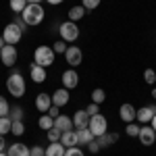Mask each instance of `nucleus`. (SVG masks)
Segmentation results:
<instances>
[{
	"label": "nucleus",
	"mask_w": 156,
	"mask_h": 156,
	"mask_svg": "<svg viewBox=\"0 0 156 156\" xmlns=\"http://www.w3.org/2000/svg\"><path fill=\"white\" fill-rule=\"evenodd\" d=\"M54 127L60 129V131H71L73 129V119H69L67 115H58L54 119Z\"/></svg>",
	"instance_id": "a211bd4d"
},
{
	"label": "nucleus",
	"mask_w": 156,
	"mask_h": 156,
	"mask_svg": "<svg viewBox=\"0 0 156 156\" xmlns=\"http://www.w3.org/2000/svg\"><path fill=\"white\" fill-rule=\"evenodd\" d=\"M9 112H11V104L6 102L4 96H0V117H9Z\"/></svg>",
	"instance_id": "c756f323"
},
{
	"label": "nucleus",
	"mask_w": 156,
	"mask_h": 156,
	"mask_svg": "<svg viewBox=\"0 0 156 156\" xmlns=\"http://www.w3.org/2000/svg\"><path fill=\"white\" fill-rule=\"evenodd\" d=\"M106 100V94H104V90L102 87H96L94 92H92V102H96V104H102Z\"/></svg>",
	"instance_id": "bb28decb"
},
{
	"label": "nucleus",
	"mask_w": 156,
	"mask_h": 156,
	"mask_svg": "<svg viewBox=\"0 0 156 156\" xmlns=\"http://www.w3.org/2000/svg\"><path fill=\"white\" fill-rule=\"evenodd\" d=\"M90 131L94 133V137H100V135H104L106 133V129H108V121H106V117L104 115H94V117H90Z\"/></svg>",
	"instance_id": "20e7f679"
},
{
	"label": "nucleus",
	"mask_w": 156,
	"mask_h": 156,
	"mask_svg": "<svg viewBox=\"0 0 156 156\" xmlns=\"http://www.w3.org/2000/svg\"><path fill=\"white\" fill-rule=\"evenodd\" d=\"M48 115L52 117V119H56V117H58V106H54V104H52V106L48 108Z\"/></svg>",
	"instance_id": "ea45409f"
},
{
	"label": "nucleus",
	"mask_w": 156,
	"mask_h": 156,
	"mask_svg": "<svg viewBox=\"0 0 156 156\" xmlns=\"http://www.w3.org/2000/svg\"><path fill=\"white\" fill-rule=\"evenodd\" d=\"M29 75H31V79H34L36 83H42V81H46V67H40L37 62H31Z\"/></svg>",
	"instance_id": "ddd939ff"
},
{
	"label": "nucleus",
	"mask_w": 156,
	"mask_h": 156,
	"mask_svg": "<svg viewBox=\"0 0 156 156\" xmlns=\"http://www.w3.org/2000/svg\"><path fill=\"white\" fill-rule=\"evenodd\" d=\"M6 90H9V94L15 98H23L25 96V90H27V85H25V79L23 75L19 71H12L9 75V79H6Z\"/></svg>",
	"instance_id": "f257e3e1"
},
{
	"label": "nucleus",
	"mask_w": 156,
	"mask_h": 156,
	"mask_svg": "<svg viewBox=\"0 0 156 156\" xmlns=\"http://www.w3.org/2000/svg\"><path fill=\"white\" fill-rule=\"evenodd\" d=\"M154 115H156V106H142L137 110V119H140L142 125L150 123V121L154 119Z\"/></svg>",
	"instance_id": "2eb2a0df"
},
{
	"label": "nucleus",
	"mask_w": 156,
	"mask_h": 156,
	"mask_svg": "<svg viewBox=\"0 0 156 156\" xmlns=\"http://www.w3.org/2000/svg\"><path fill=\"white\" fill-rule=\"evenodd\" d=\"M46 2H48V4H52V6H56V4H62L65 0H46Z\"/></svg>",
	"instance_id": "79ce46f5"
},
{
	"label": "nucleus",
	"mask_w": 156,
	"mask_h": 156,
	"mask_svg": "<svg viewBox=\"0 0 156 156\" xmlns=\"http://www.w3.org/2000/svg\"><path fill=\"white\" fill-rule=\"evenodd\" d=\"M58 31H60V37L65 42H75L79 37V27L75 25V21H65V23L58 25Z\"/></svg>",
	"instance_id": "39448f33"
},
{
	"label": "nucleus",
	"mask_w": 156,
	"mask_h": 156,
	"mask_svg": "<svg viewBox=\"0 0 156 156\" xmlns=\"http://www.w3.org/2000/svg\"><path fill=\"white\" fill-rule=\"evenodd\" d=\"M67 148L60 144V142H50V146L46 148V156H65Z\"/></svg>",
	"instance_id": "aec40b11"
},
{
	"label": "nucleus",
	"mask_w": 156,
	"mask_h": 156,
	"mask_svg": "<svg viewBox=\"0 0 156 156\" xmlns=\"http://www.w3.org/2000/svg\"><path fill=\"white\" fill-rule=\"evenodd\" d=\"M150 123H152V129H154V131H156V115H154V119L150 121Z\"/></svg>",
	"instance_id": "c03bdc74"
},
{
	"label": "nucleus",
	"mask_w": 156,
	"mask_h": 156,
	"mask_svg": "<svg viewBox=\"0 0 156 156\" xmlns=\"http://www.w3.org/2000/svg\"><path fill=\"white\" fill-rule=\"evenodd\" d=\"M81 6L85 11H94V9L100 6V0H81Z\"/></svg>",
	"instance_id": "72a5a7b5"
},
{
	"label": "nucleus",
	"mask_w": 156,
	"mask_h": 156,
	"mask_svg": "<svg viewBox=\"0 0 156 156\" xmlns=\"http://www.w3.org/2000/svg\"><path fill=\"white\" fill-rule=\"evenodd\" d=\"M21 17H23L25 25H40L42 21H44L46 12H44V9H42V4H27L25 11L21 12Z\"/></svg>",
	"instance_id": "f03ea898"
},
{
	"label": "nucleus",
	"mask_w": 156,
	"mask_h": 156,
	"mask_svg": "<svg viewBox=\"0 0 156 156\" xmlns=\"http://www.w3.org/2000/svg\"><path fill=\"white\" fill-rule=\"evenodd\" d=\"M67 102H69V90H67V87H60V90H56V92L52 94V104H54V106L60 108V106H65Z\"/></svg>",
	"instance_id": "4468645a"
},
{
	"label": "nucleus",
	"mask_w": 156,
	"mask_h": 156,
	"mask_svg": "<svg viewBox=\"0 0 156 156\" xmlns=\"http://www.w3.org/2000/svg\"><path fill=\"white\" fill-rule=\"evenodd\" d=\"M67 48H69V46H67V42H65V40H58V42L52 46L54 54H65V52H67Z\"/></svg>",
	"instance_id": "2f4dec72"
},
{
	"label": "nucleus",
	"mask_w": 156,
	"mask_h": 156,
	"mask_svg": "<svg viewBox=\"0 0 156 156\" xmlns=\"http://www.w3.org/2000/svg\"><path fill=\"white\" fill-rule=\"evenodd\" d=\"M77 83H79V75H77L75 69H67L62 73V87L73 90V87H77Z\"/></svg>",
	"instance_id": "9b49d317"
},
{
	"label": "nucleus",
	"mask_w": 156,
	"mask_h": 156,
	"mask_svg": "<svg viewBox=\"0 0 156 156\" xmlns=\"http://www.w3.org/2000/svg\"><path fill=\"white\" fill-rule=\"evenodd\" d=\"M0 156H9V154H6V152H0Z\"/></svg>",
	"instance_id": "de8ad7c7"
},
{
	"label": "nucleus",
	"mask_w": 156,
	"mask_h": 156,
	"mask_svg": "<svg viewBox=\"0 0 156 156\" xmlns=\"http://www.w3.org/2000/svg\"><path fill=\"white\" fill-rule=\"evenodd\" d=\"M27 2H29V4H40L42 0H27Z\"/></svg>",
	"instance_id": "a18cd8bd"
},
{
	"label": "nucleus",
	"mask_w": 156,
	"mask_h": 156,
	"mask_svg": "<svg viewBox=\"0 0 156 156\" xmlns=\"http://www.w3.org/2000/svg\"><path fill=\"white\" fill-rule=\"evenodd\" d=\"M11 133H12V135H23V133H25V125H23V121H12Z\"/></svg>",
	"instance_id": "c85d7f7f"
},
{
	"label": "nucleus",
	"mask_w": 156,
	"mask_h": 156,
	"mask_svg": "<svg viewBox=\"0 0 156 156\" xmlns=\"http://www.w3.org/2000/svg\"><path fill=\"white\" fill-rule=\"evenodd\" d=\"M60 144L65 148H75L79 146V140H77V131H62V137H60Z\"/></svg>",
	"instance_id": "dca6fc26"
},
{
	"label": "nucleus",
	"mask_w": 156,
	"mask_h": 156,
	"mask_svg": "<svg viewBox=\"0 0 156 156\" xmlns=\"http://www.w3.org/2000/svg\"><path fill=\"white\" fill-rule=\"evenodd\" d=\"M85 110H87V115H90V117H94V115H98V112H100V104L92 102V104H90V106L85 108Z\"/></svg>",
	"instance_id": "c9c22d12"
},
{
	"label": "nucleus",
	"mask_w": 156,
	"mask_h": 156,
	"mask_svg": "<svg viewBox=\"0 0 156 156\" xmlns=\"http://www.w3.org/2000/svg\"><path fill=\"white\" fill-rule=\"evenodd\" d=\"M83 15H85V9L81 4H79V6H71V9H69V21H79Z\"/></svg>",
	"instance_id": "5701e85b"
},
{
	"label": "nucleus",
	"mask_w": 156,
	"mask_h": 156,
	"mask_svg": "<svg viewBox=\"0 0 156 156\" xmlns=\"http://www.w3.org/2000/svg\"><path fill=\"white\" fill-rule=\"evenodd\" d=\"M77 131V140H79V146H87L92 140H94V133L90 131V127L85 129H75Z\"/></svg>",
	"instance_id": "4be33fe9"
},
{
	"label": "nucleus",
	"mask_w": 156,
	"mask_h": 156,
	"mask_svg": "<svg viewBox=\"0 0 156 156\" xmlns=\"http://www.w3.org/2000/svg\"><path fill=\"white\" fill-rule=\"evenodd\" d=\"M48 140L50 142H60V137H62V131L60 129H56V127H52V129H48Z\"/></svg>",
	"instance_id": "7c9ffc66"
},
{
	"label": "nucleus",
	"mask_w": 156,
	"mask_h": 156,
	"mask_svg": "<svg viewBox=\"0 0 156 156\" xmlns=\"http://www.w3.org/2000/svg\"><path fill=\"white\" fill-rule=\"evenodd\" d=\"M144 79L148 81V83H154V81H156V73H154V69H146V71H144Z\"/></svg>",
	"instance_id": "f704fd0d"
},
{
	"label": "nucleus",
	"mask_w": 156,
	"mask_h": 156,
	"mask_svg": "<svg viewBox=\"0 0 156 156\" xmlns=\"http://www.w3.org/2000/svg\"><path fill=\"white\" fill-rule=\"evenodd\" d=\"M98 144H100V148H108V146H112L117 140H119V133H104V135H100V137H96Z\"/></svg>",
	"instance_id": "412c9836"
},
{
	"label": "nucleus",
	"mask_w": 156,
	"mask_h": 156,
	"mask_svg": "<svg viewBox=\"0 0 156 156\" xmlns=\"http://www.w3.org/2000/svg\"><path fill=\"white\" fill-rule=\"evenodd\" d=\"M4 46H6V42H4V37H2V36H0V50H2V48H4Z\"/></svg>",
	"instance_id": "37998d69"
},
{
	"label": "nucleus",
	"mask_w": 156,
	"mask_h": 156,
	"mask_svg": "<svg viewBox=\"0 0 156 156\" xmlns=\"http://www.w3.org/2000/svg\"><path fill=\"white\" fill-rule=\"evenodd\" d=\"M21 36H23V29H21V27H19L17 23H9L6 27H4V31H2V37H4V42H6V44H11V46L19 44Z\"/></svg>",
	"instance_id": "423d86ee"
},
{
	"label": "nucleus",
	"mask_w": 156,
	"mask_h": 156,
	"mask_svg": "<svg viewBox=\"0 0 156 156\" xmlns=\"http://www.w3.org/2000/svg\"><path fill=\"white\" fill-rule=\"evenodd\" d=\"M17 48L11 46V44H6L4 48L0 50V60H2V65L4 67H15V62H17Z\"/></svg>",
	"instance_id": "0eeeda50"
},
{
	"label": "nucleus",
	"mask_w": 156,
	"mask_h": 156,
	"mask_svg": "<svg viewBox=\"0 0 156 156\" xmlns=\"http://www.w3.org/2000/svg\"><path fill=\"white\" fill-rule=\"evenodd\" d=\"M87 150H90L92 154H98V152H100V144H98V140H92V142L87 144Z\"/></svg>",
	"instance_id": "e433bc0d"
},
{
	"label": "nucleus",
	"mask_w": 156,
	"mask_h": 156,
	"mask_svg": "<svg viewBox=\"0 0 156 156\" xmlns=\"http://www.w3.org/2000/svg\"><path fill=\"white\" fill-rule=\"evenodd\" d=\"M4 148H6V142H4V135H0V152H4Z\"/></svg>",
	"instance_id": "a19ab883"
},
{
	"label": "nucleus",
	"mask_w": 156,
	"mask_h": 156,
	"mask_svg": "<svg viewBox=\"0 0 156 156\" xmlns=\"http://www.w3.org/2000/svg\"><path fill=\"white\" fill-rule=\"evenodd\" d=\"M37 125H40V129H46V131H48V129H52V127H54V119H52L48 112H46V115H42V117H40Z\"/></svg>",
	"instance_id": "b1692460"
},
{
	"label": "nucleus",
	"mask_w": 156,
	"mask_h": 156,
	"mask_svg": "<svg viewBox=\"0 0 156 156\" xmlns=\"http://www.w3.org/2000/svg\"><path fill=\"white\" fill-rule=\"evenodd\" d=\"M65 60H67V65H71V69H75V67L81 65V60H83V52L77 48V46H69L67 52H65Z\"/></svg>",
	"instance_id": "6e6552de"
},
{
	"label": "nucleus",
	"mask_w": 156,
	"mask_h": 156,
	"mask_svg": "<svg viewBox=\"0 0 156 156\" xmlns=\"http://www.w3.org/2000/svg\"><path fill=\"white\" fill-rule=\"evenodd\" d=\"M11 127H12L11 117H0V135H6V133H11Z\"/></svg>",
	"instance_id": "a878e982"
},
{
	"label": "nucleus",
	"mask_w": 156,
	"mask_h": 156,
	"mask_svg": "<svg viewBox=\"0 0 156 156\" xmlns=\"http://www.w3.org/2000/svg\"><path fill=\"white\" fill-rule=\"evenodd\" d=\"M50 106H52V96H48V94H37L36 96V108L40 112H48Z\"/></svg>",
	"instance_id": "f3484780"
},
{
	"label": "nucleus",
	"mask_w": 156,
	"mask_h": 156,
	"mask_svg": "<svg viewBox=\"0 0 156 156\" xmlns=\"http://www.w3.org/2000/svg\"><path fill=\"white\" fill-rule=\"evenodd\" d=\"M34 62H37L40 67H50L54 62V50H52V46H40V48H36Z\"/></svg>",
	"instance_id": "7ed1b4c3"
},
{
	"label": "nucleus",
	"mask_w": 156,
	"mask_h": 156,
	"mask_svg": "<svg viewBox=\"0 0 156 156\" xmlns=\"http://www.w3.org/2000/svg\"><path fill=\"white\" fill-rule=\"evenodd\" d=\"M27 4H29L27 0H11V2H9L11 11H12V12H17V15H21V12L25 11V6H27Z\"/></svg>",
	"instance_id": "393cba45"
},
{
	"label": "nucleus",
	"mask_w": 156,
	"mask_h": 156,
	"mask_svg": "<svg viewBox=\"0 0 156 156\" xmlns=\"http://www.w3.org/2000/svg\"><path fill=\"white\" fill-rule=\"evenodd\" d=\"M125 131H127L129 137H137V135H140V125H135V123H127V129H125Z\"/></svg>",
	"instance_id": "473e14b6"
},
{
	"label": "nucleus",
	"mask_w": 156,
	"mask_h": 156,
	"mask_svg": "<svg viewBox=\"0 0 156 156\" xmlns=\"http://www.w3.org/2000/svg\"><path fill=\"white\" fill-rule=\"evenodd\" d=\"M29 156H46V150H44V148H40V146H34V148H31V152H29Z\"/></svg>",
	"instance_id": "4c0bfd02"
},
{
	"label": "nucleus",
	"mask_w": 156,
	"mask_h": 156,
	"mask_svg": "<svg viewBox=\"0 0 156 156\" xmlns=\"http://www.w3.org/2000/svg\"><path fill=\"white\" fill-rule=\"evenodd\" d=\"M140 142H142V146H152L156 142V131L152 129V127H148V125H142L140 127Z\"/></svg>",
	"instance_id": "1a4fd4ad"
},
{
	"label": "nucleus",
	"mask_w": 156,
	"mask_h": 156,
	"mask_svg": "<svg viewBox=\"0 0 156 156\" xmlns=\"http://www.w3.org/2000/svg\"><path fill=\"white\" fill-rule=\"evenodd\" d=\"M29 148L25 144H11L9 146V150H6V154L9 156H29Z\"/></svg>",
	"instance_id": "6ab92c4d"
},
{
	"label": "nucleus",
	"mask_w": 156,
	"mask_h": 156,
	"mask_svg": "<svg viewBox=\"0 0 156 156\" xmlns=\"http://www.w3.org/2000/svg\"><path fill=\"white\" fill-rule=\"evenodd\" d=\"M152 98H154V100H156V87H154V90H152Z\"/></svg>",
	"instance_id": "49530a36"
},
{
	"label": "nucleus",
	"mask_w": 156,
	"mask_h": 156,
	"mask_svg": "<svg viewBox=\"0 0 156 156\" xmlns=\"http://www.w3.org/2000/svg\"><path fill=\"white\" fill-rule=\"evenodd\" d=\"M90 125V115H87V110H77L75 115H73V127L75 129H85Z\"/></svg>",
	"instance_id": "f8f14e48"
},
{
	"label": "nucleus",
	"mask_w": 156,
	"mask_h": 156,
	"mask_svg": "<svg viewBox=\"0 0 156 156\" xmlns=\"http://www.w3.org/2000/svg\"><path fill=\"white\" fill-rule=\"evenodd\" d=\"M119 117H121L123 123H133V121L137 119V110L133 108V104H121Z\"/></svg>",
	"instance_id": "9d476101"
},
{
	"label": "nucleus",
	"mask_w": 156,
	"mask_h": 156,
	"mask_svg": "<svg viewBox=\"0 0 156 156\" xmlns=\"http://www.w3.org/2000/svg\"><path fill=\"white\" fill-rule=\"evenodd\" d=\"M65 156H85L79 148H67V152H65Z\"/></svg>",
	"instance_id": "58836bf2"
},
{
	"label": "nucleus",
	"mask_w": 156,
	"mask_h": 156,
	"mask_svg": "<svg viewBox=\"0 0 156 156\" xmlns=\"http://www.w3.org/2000/svg\"><path fill=\"white\" fill-rule=\"evenodd\" d=\"M9 117H11V121H23V108L21 106H11Z\"/></svg>",
	"instance_id": "cd10ccee"
}]
</instances>
